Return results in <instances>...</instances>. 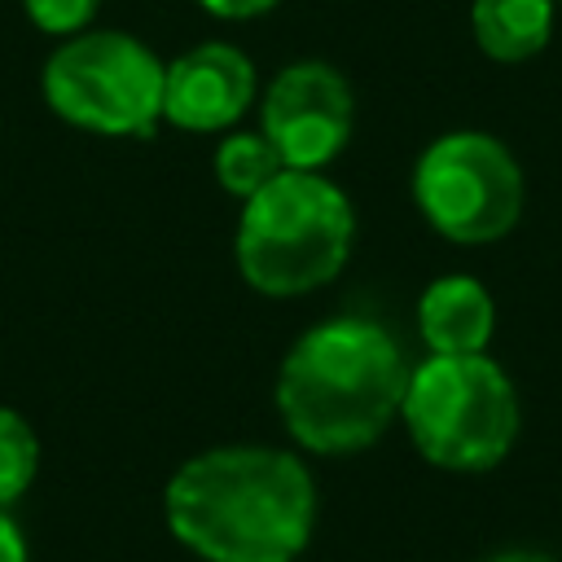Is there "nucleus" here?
<instances>
[{
	"label": "nucleus",
	"instance_id": "4468645a",
	"mask_svg": "<svg viewBox=\"0 0 562 562\" xmlns=\"http://www.w3.org/2000/svg\"><path fill=\"white\" fill-rule=\"evenodd\" d=\"M206 13H215V18H228V22H237V18H259V13H268L272 4H281V0H198Z\"/></svg>",
	"mask_w": 562,
	"mask_h": 562
},
{
	"label": "nucleus",
	"instance_id": "f03ea898",
	"mask_svg": "<svg viewBox=\"0 0 562 562\" xmlns=\"http://www.w3.org/2000/svg\"><path fill=\"white\" fill-rule=\"evenodd\" d=\"M408 364L400 342L360 316L307 329L277 373V413L307 452L369 448L404 404Z\"/></svg>",
	"mask_w": 562,
	"mask_h": 562
},
{
	"label": "nucleus",
	"instance_id": "9d476101",
	"mask_svg": "<svg viewBox=\"0 0 562 562\" xmlns=\"http://www.w3.org/2000/svg\"><path fill=\"white\" fill-rule=\"evenodd\" d=\"M474 40L496 61H522L549 44L553 0H474Z\"/></svg>",
	"mask_w": 562,
	"mask_h": 562
},
{
	"label": "nucleus",
	"instance_id": "2eb2a0df",
	"mask_svg": "<svg viewBox=\"0 0 562 562\" xmlns=\"http://www.w3.org/2000/svg\"><path fill=\"white\" fill-rule=\"evenodd\" d=\"M0 562H26V540L4 509H0Z\"/></svg>",
	"mask_w": 562,
	"mask_h": 562
},
{
	"label": "nucleus",
	"instance_id": "7ed1b4c3",
	"mask_svg": "<svg viewBox=\"0 0 562 562\" xmlns=\"http://www.w3.org/2000/svg\"><path fill=\"white\" fill-rule=\"evenodd\" d=\"M356 233L351 202L316 171L281 167L246 198L237 224V268L259 294H307L338 277Z\"/></svg>",
	"mask_w": 562,
	"mask_h": 562
},
{
	"label": "nucleus",
	"instance_id": "dca6fc26",
	"mask_svg": "<svg viewBox=\"0 0 562 562\" xmlns=\"http://www.w3.org/2000/svg\"><path fill=\"white\" fill-rule=\"evenodd\" d=\"M487 562H553V558L531 553V549H509V553H496V558H487Z\"/></svg>",
	"mask_w": 562,
	"mask_h": 562
},
{
	"label": "nucleus",
	"instance_id": "6e6552de",
	"mask_svg": "<svg viewBox=\"0 0 562 562\" xmlns=\"http://www.w3.org/2000/svg\"><path fill=\"white\" fill-rule=\"evenodd\" d=\"M255 66L233 44H198L162 70V119L184 132H215L246 114Z\"/></svg>",
	"mask_w": 562,
	"mask_h": 562
},
{
	"label": "nucleus",
	"instance_id": "ddd939ff",
	"mask_svg": "<svg viewBox=\"0 0 562 562\" xmlns=\"http://www.w3.org/2000/svg\"><path fill=\"white\" fill-rule=\"evenodd\" d=\"M26 18L48 35H75L92 22L97 0H22Z\"/></svg>",
	"mask_w": 562,
	"mask_h": 562
},
{
	"label": "nucleus",
	"instance_id": "f8f14e48",
	"mask_svg": "<svg viewBox=\"0 0 562 562\" xmlns=\"http://www.w3.org/2000/svg\"><path fill=\"white\" fill-rule=\"evenodd\" d=\"M40 470V439L31 422L13 408H0V509H9Z\"/></svg>",
	"mask_w": 562,
	"mask_h": 562
},
{
	"label": "nucleus",
	"instance_id": "423d86ee",
	"mask_svg": "<svg viewBox=\"0 0 562 562\" xmlns=\"http://www.w3.org/2000/svg\"><path fill=\"white\" fill-rule=\"evenodd\" d=\"M413 198L435 233L461 246H483L518 224L522 171L496 136L448 132L417 158Z\"/></svg>",
	"mask_w": 562,
	"mask_h": 562
},
{
	"label": "nucleus",
	"instance_id": "1a4fd4ad",
	"mask_svg": "<svg viewBox=\"0 0 562 562\" xmlns=\"http://www.w3.org/2000/svg\"><path fill=\"white\" fill-rule=\"evenodd\" d=\"M417 325L430 356H474L492 338L496 307L474 277H439L417 303Z\"/></svg>",
	"mask_w": 562,
	"mask_h": 562
},
{
	"label": "nucleus",
	"instance_id": "f257e3e1",
	"mask_svg": "<svg viewBox=\"0 0 562 562\" xmlns=\"http://www.w3.org/2000/svg\"><path fill=\"white\" fill-rule=\"evenodd\" d=\"M171 536L206 562H294L316 527V483L281 448H211L189 457L167 492Z\"/></svg>",
	"mask_w": 562,
	"mask_h": 562
},
{
	"label": "nucleus",
	"instance_id": "39448f33",
	"mask_svg": "<svg viewBox=\"0 0 562 562\" xmlns=\"http://www.w3.org/2000/svg\"><path fill=\"white\" fill-rule=\"evenodd\" d=\"M162 61L123 31L66 40L44 66V97L57 119L101 136H149L162 119Z\"/></svg>",
	"mask_w": 562,
	"mask_h": 562
},
{
	"label": "nucleus",
	"instance_id": "0eeeda50",
	"mask_svg": "<svg viewBox=\"0 0 562 562\" xmlns=\"http://www.w3.org/2000/svg\"><path fill=\"white\" fill-rule=\"evenodd\" d=\"M263 136L294 171L325 167L351 136V88L325 61L285 66L263 97Z\"/></svg>",
	"mask_w": 562,
	"mask_h": 562
},
{
	"label": "nucleus",
	"instance_id": "9b49d317",
	"mask_svg": "<svg viewBox=\"0 0 562 562\" xmlns=\"http://www.w3.org/2000/svg\"><path fill=\"white\" fill-rule=\"evenodd\" d=\"M281 154L272 149V140L263 132H233L220 149H215V176L228 193L250 198L259 193L277 171H281Z\"/></svg>",
	"mask_w": 562,
	"mask_h": 562
},
{
	"label": "nucleus",
	"instance_id": "20e7f679",
	"mask_svg": "<svg viewBox=\"0 0 562 562\" xmlns=\"http://www.w3.org/2000/svg\"><path fill=\"white\" fill-rule=\"evenodd\" d=\"M400 413L417 452L443 470H492L518 435L514 382L483 351L408 369Z\"/></svg>",
	"mask_w": 562,
	"mask_h": 562
}]
</instances>
